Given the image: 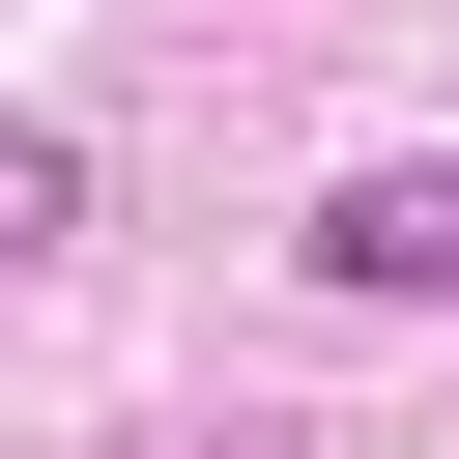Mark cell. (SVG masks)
I'll use <instances>...</instances> for the list:
<instances>
[{
  "instance_id": "2",
  "label": "cell",
  "mask_w": 459,
  "mask_h": 459,
  "mask_svg": "<svg viewBox=\"0 0 459 459\" xmlns=\"http://www.w3.org/2000/svg\"><path fill=\"white\" fill-rule=\"evenodd\" d=\"M57 230H86V143H29V115H0V258H57Z\"/></svg>"
},
{
  "instance_id": "1",
  "label": "cell",
  "mask_w": 459,
  "mask_h": 459,
  "mask_svg": "<svg viewBox=\"0 0 459 459\" xmlns=\"http://www.w3.org/2000/svg\"><path fill=\"white\" fill-rule=\"evenodd\" d=\"M316 287H373V316H459V143L344 172V201H316Z\"/></svg>"
}]
</instances>
